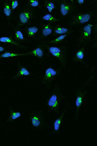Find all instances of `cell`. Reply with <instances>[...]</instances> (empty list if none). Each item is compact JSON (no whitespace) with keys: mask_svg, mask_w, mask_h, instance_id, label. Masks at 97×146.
Instances as JSON below:
<instances>
[{"mask_svg":"<svg viewBox=\"0 0 97 146\" xmlns=\"http://www.w3.org/2000/svg\"><path fill=\"white\" fill-rule=\"evenodd\" d=\"M93 11L82 12L78 11L68 18L69 25L77 27L88 22L94 17Z\"/></svg>","mask_w":97,"mask_h":146,"instance_id":"cell-1","label":"cell"},{"mask_svg":"<svg viewBox=\"0 0 97 146\" xmlns=\"http://www.w3.org/2000/svg\"><path fill=\"white\" fill-rule=\"evenodd\" d=\"M64 96L58 84L54 86L51 94L47 102V105L51 110L59 113V107Z\"/></svg>","mask_w":97,"mask_h":146,"instance_id":"cell-2","label":"cell"},{"mask_svg":"<svg viewBox=\"0 0 97 146\" xmlns=\"http://www.w3.org/2000/svg\"><path fill=\"white\" fill-rule=\"evenodd\" d=\"M74 2L66 0L57 1L61 17L64 18H68L78 11V6Z\"/></svg>","mask_w":97,"mask_h":146,"instance_id":"cell-3","label":"cell"},{"mask_svg":"<svg viewBox=\"0 0 97 146\" xmlns=\"http://www.w3.org/2000/svg\"><path fill=\"white\" fill-rule=\"evenodd\" d=\"M46 46L47 47V48L48 51L54 57L59 60L62 68H65L68 59L66 46H65L50 47Z\"/></svg>","mask_w":97,"mask_h":146,"instance_id":"cell-4","label":"cell"},{"mask_svg":"<svg viewBox=\"0 0 97 146\" xmlns=\"http://www.w3.org/2000/svg\"><path fill=\"white\" fill-rule=\"evenodd\" d=\"M29 119L33 126L36 129H42L46 126V116L43 111L32 112L29 115Z\"/></svg>","mask_w":97,"mask_h":146,"instance_id":"cell-5","label":"cell"},{"mask_svg":"<svg viewBox=\"0 0 97 146\" xmlns=\"http://www.w3.org/2000/svg\"><path fill=\"white\" fill-rule=\"evenodd\" d=\"M62 73L61 69L54 68L52 67H50L46 70L41 83L46 87L50 88L51 86L54 79L61 74Z\"/></svg>","mask_w":97,"mask_h":146,"instance_id":"cell-6","label":"cell"},{"mask_svg":"<svg viewBox=\"0 0 97 146\" xmlns=\"http://www.w3.org/2000/svg\"><path fill=\"white\" fill-rule=\"evenodd\" d=\"M91 24H87L80 30V35L78 39V45H85L88 43L91 38L92 27Z\"/></svg>","mask_w":97,"mask_h":146,"instance_id":"cell-7","label":"cell"},{"mask_svg":"<svg viewBox=\"0 0 97 146\" xmlns=\"http://www.w3.org/2000/svg\"><path fill=\"white\" fill-rule=\"evenodd\" d=\"M87 93L86 90H84L82 88L78 89L76 93V118H77L80 109L83 102L85 97Z\"/></svg>","mask_w":97,"mask_h":146,"instance_id":"cell-8","label":"cell"},{"mask_svg":"<svg viewBox=\"0 0 97 146\" xmlns=\"http://www.w3.org/2000/svg\"><path fill=\"white\" fill-rule=\"evenodd\" d=\"M33 10L26 9L21 12L19 15L20 22L21 25L25 24L31 21L34 17Z\"/></svg>","mask_w":97,"mask_h":146,"instance_id":"cell-9","label":"cell"},{"mask_svg":"<svg viewBox=\"0 0 97 146\" xmlns=\"http://www.w3.org/2000/svg\"><path fill=\"white\" fill-rule=\"evenodd\" d=\"M45 45H39L33 50L26 53V56H31L41 58L44 56Z\"/></svg>","mask_w":97,"mask_h":146,"instance_id":"cell-10","label":"cell"},{"mask_svg":"<svg viewBox=\"0 0 97 146\" xmlns=\"http://www.w3.org/2000/svg\"><path fill=\"white\" fill-rule=\"evenodd\" d=\"M72 29L69 27L56 25L53 27V32L54 35L59 36L70 32H72Z\"/></svg>","mask_w":97,"mask_h":146,"instance_id":"cell-11","label":"cell"},{"mask_svg":"<svg viewBox=\"0 0 97 146\" xmlns=\"http://www.w3.org/2000/svg\"><path fill=\"white\" fill-rule=\"evenodd\" d=\"M53 30V27L51 23L45 24L42 28L40 38H43L49 36L52 33Z\"/></svg>","mask_w":97,"mask_h":146,"instance_id":"cell-12","label":"cell"},{"mask_svg":"<svg viewBox=\"0 0 97 146\" xmlns=\"http://www.w3.org/2000/svg\"><path fill=\"white\" fill-rule=\"evenodd\" d=\"M84 46L80 48L75 53L73 60L75 62H81L84 63Z\"/></svg>","mask_w":97,"mask_h":146,"instance_id":"cell-13","label":"cell"},{"mask_svg":"<svg viewBox=\"0 0 97 146\" xmlns=\"http://www.w3.org/2000/svg\"><path fill=\"white\" fill-rule=\"evenodd\" d=\"M18 70L17 74L13 78V80H15L17 78L23 76H28L30 75V73L27 69L24 66L18 63Z\"/></svg>","mask_w":97,"mask_h":146,"instance_id":"cell-14","label":"cell"},{"mask_svg":"<svg viewBox=\"0 0 97 146\" xmlns=\"http://www.w3.org/2000/svg\"><path fill=\"white\" fill-rule=\"evenodd\" d=\"M0 42L9 43L15 45L20 48H26L27 47L20 44L18 42L15 40L10 37H2L0 38Z\"/></svg>","mask_w":97,"mask_h":146,"instance_id":"cell-15","label":"cell"},{"mask_svg":"<svg viewBox=\"0 0 97 146\" xmlns=\"http://www.w3.org/2000/svg\"><path fill=\"white\" fill-rule=\"evenodd\" d=\"M44 5L50 13H51L57 7V1H45Z\"/></svg>","mask_w":97,"mask_h":146,"instance_id":"cell-16","label":"cell"},{"mask_svg":"<svg viewBox=\"0 0 97 146\" xmlns=\"http://www.w3.org/2000/svg\"><path fill=\"white\" fill-rule=\"evenodd\" d=\"M69 107V106L67 107L64 110L63 113L60 115L59 117L54 122V131L55 132L57 131L59 129V127L61 123L62 119L65 114L67 110Z\"/></svg>","mask_w":97,"mask_h":146,"instance_id":"cell-17","label":"cell"},{"mask_svg":"<svg viewBox=\"0 0 97 146\" xmlns=\"http://www.w3.org/2000/svg\"><path fill=\"white\" fill-rule=\"evenodd\" d=\"M21 113L19 112L14 111L11 109L9 117L7 119V122H13L15 120L21 116Z\"/></svg>","mask_w":97,"mask_h":146,"instance_id":"cell-18","label":"cell"},{"mask_svg":"<svg viewBox=\"0 0 97 146\" xmlns=\"http://www.w3.org/2000/svg\"><path fill=\"white\" fill-rule=\"evenodd\" d=\"M71 32H70L65 34L61 35L58 36V37L53 40L48 41V43L54 44H57L62 42L67 36L70 35Z\"/></svg>","mask_w":97,"mask_h":146,"instance_id":"cell-19","label":"cell"},{"mask_svg":"<svg viewBox=\"0 0 97 146\" xmlns=\"http://www.w3.org/2000/svg\"><path fill=\"white\" fill-rule=\"evenodd\" d=\"M39 29L36 27H30L26 30L28 36L30 38H34L38 31Z\"/></svg>","mask_w":97,"mask_h":146,"instance_id":"cell-20","label":"cell"},{"mask_svg":"<svg viewBox=\"0 0 97 146\" xmlns=\"http://www.w3.org/2000/svg\"><path fill=\"white\" fill-rule=\"evenodd\" d=\"M23 56H26V53H15L7 52L0 55V58H6Z\"/></svg>","mask_w":97,"mask_h":146,"instance_id":"cell-21","label":"cell"},{"mask_svg":"<svg viewBox=\"0 0 97 146\" xmlns=\"http://www.w3.org/2000/svg\"><path fill=\"white\" fill-rule=\"evenodd\" d=\"M3 11L6 16L9 17L10 16L11 11V4L7 1H6L4 3Z\"/></svg>","mask_w":97,"mask_h":146,"instance_id":"cell-22","label":"cell"},{"mask_svg":"<svg viewBox=\"0 0 97 146\" xmlns=\"http://www.w3.org/2000/svg\"><path fill=\"white\" fill-rule=\"evenodd\" d=\"M43 20L49 22H56L59 21L60 19L54 17L50 14H47L42 17Z\"/></svg>","mask_w":97,"mask_h":146,"instance_id":"cell-23","label":"cell"},{"mask_svg":"<svg viewBox=\"0 0 97 146\" xmlns=\"http://www.w3.org/2000/svg\"><path fill=\"white\" fill-rule=\"evenodd\" d=\"M15 39L18 42H22L25 40L22 33L20 31H17L15 33Z\"/></svg>","mask_w":97,"mask_h":146,"instance_id":"cell-24","label":"cell"},{"mask_svg":"<svg viewBox=\"0 0 97 146\" xmlns=\"http://www.w3.org/2000/svg\"><path fill=\"white\" fill-rule=\"evenodd\" d=\"M39 4V1L37 0H29L28 2L27 6L28 7H38Z\"/></svg>","mask_w":97,"mask_h":146,"instance_id":"cell-25","label":"cell"},{"mask_svg":"<svg viewBox=\"0 0 97 146\" xmlns=\"http://www.w3.org/2000/svg\"><path fill=\"white\" fill-rule=\"evenodd\" d=\"M19 3L16 0H13L11 1V9L13 10L18 6Z\"/></svg>","mask_w":97,"mask_h":146,"instance_id":"cell-26","label":"cell"},{"mask_svg":"<svg viewBox=\"0 0 97 146\" xmlns=\"http://www.w3.org/2000/svg\"><path fill=\"white\" fill-rule=\"evenodd\" d=\"M76 2L79 4L81 5L84 3V0H77L76 1Z\"/></svg>","mask_w":97,"mask_h":146,"instance_id":"cell-27","label":"cell"},{"mask_svg":"<svg viewBox=\"0 0 97 146\" xmlns=\"http://www.w3.org/2000/svg\"><path fill=\"white\" fill-rule=\"evenodd\" d=\"M5 48L2 46H0V52H1L5 50Z\"/></svg>","mask_w":97,"mask_h":146,"instance_id":"cell-28","label":"cell"}]
</instances>
